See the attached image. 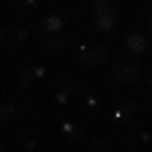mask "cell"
<instances>
[{
  "mask_svg": "<svg viewBox=\"0 0 152 152\" xmlns=\"http://www.w3.org/2000/svg\"><path fill=\"white\" fill-rule=\"evenodd\" d=\"M141 76H144V65L136 60V54L120 57V60L111 65V84L114 87H130V84H136Z\"/></svg>",
  "mask_w": 152,
  "mask_h": 152,
  "instance_id": "1",
  "label": "cell"
},
{
  "mask_svg": "<svg viewBox=\"0 0 152 152\" xmlns=\"http://www.w3.org/2000/svg\"><path fill=\"white\" fill-rule=\"evenodd\" d=\"M73 57L79 65H87V68H101L106 60H109V46L106 44H79L73 49Z\"/></svg>",
  "mask_w": 152,
  "mask_h": 152,
  "instance_id": "2",
  "label": "cell"
},
{
  "mask_svg": "<svg viewBox=\"0 0 152 152\" xmlns=\"http://www.w3.org/2000/svg\"><path fill=\"white\" fill-rule=\"evenodd\" d=\"M125 49H128V54H144L149 49V35H141L139 30H130L125 35Z\"/></svg>",
  "mask_w": 152,
  "mask_h": 152,
  "instance_id": "3",
  "label": "cell"
},
{
  "mask_svg": "<svg viewBox=\"0 0 152 152\" xmlns=\"http://www.w3.org/2000/svg\"><path fill=\"white\" fill-rule=\"evenodd\" d=\"M60 133H63V139H65L71 147H76V144L84 141V128H82L79 122H71V120L60 122Z\"/></svg>",
  "mask_w": 152,
  "mask_h": 152,
  "instance_id": "4",
  "label": "cell"
},
{
  "mask_svg": "<svg viewBox=\"0 0 152 152\" xmlns=\"http://www.w3.org/2000/svg\"><path fill=\"white\" fill-rule=\"evenodd\" d=\"M92 16H95V27H98L101 33H109V30H114V25H117V19H120V8L114 6V8H109V11L92 14Z\"/></svg>",
  "mask_w": 152,
  "mask_h": 152,
  "instance_id": "5",
  "label": "cell"
},
{
  "mask_svg": "<svg viewBox=\"0 0 152 152\" xmlns=\"http://www.w3.org/2000/svg\"><path fill=\"white\" fill-rule=\"evenodd\" d=\"M63 30H65V16L63 14H49V16H44V22H41V33L44 35L63 33Z\"/></svg>",
  "mask_w": 152,
  "mask_h": 152,
  "instance_id": "6",
  "label": "cell"
},
{
  "mask_svg": "<svg viewBox=\"0 0 152 152\" xmlns=\"http://www.w3.org/2000/svg\"><path fill=\"white\" fill-rule=\"evenodd\" d=\"M65 44H68L65 30H63V33H52V35L46 38V44H44V52H46V54H57V52L65 49Z\"/></svg>",
  "mask_w": 152,
  "mask_h": 152,
  "instance_id": "7",
  "label": "cell"
},
{
  "mask_svg": "<svg viewBox=\"0 0 152 152\" xmlns=\"http://www.w3.org/2000/svg\"><path fill=\"white\" fill-rule=\"evenodd\" d=\"M38 82V76H35V71H33V65L30 68H25V71H19L16 73V87L22 90V92H27V90H33V84Z\"/></svg>",
  "mask_w": 152,
  "mask_h": 152,
  "instance_id": "8",
  "label": "cell"
},
{
  "mask_svg": "<svg viewBox=\"0 0 152 152\" xmlns=\"http://www.w3.org/2000/svg\"><path fill=\"white\" fill-rule=\"evenodd\" d=\"M22 106L19 103H14V101H8V103H0V117H3L6 122H11V120H16V117H22Z\"/></svg>",
  "mask_w": 152,
  "mask_h": 152,
  "instance_id": "9",
  "label": "cell"
},
{
  "mask_svg": "<svg viewBox=\"0 0 152 152\" xmlns=\"http://www.w3.org/2000/svg\"><path fill=\"white\" fill-rule=\"evenodd\" d=\"M19 144H22L27 152H35L38 149V136L33 130H19Z\"/></svg>",
  "mask_w": 152,
  "mask_h": 152,
  "instance_id": "10",
  "label": "cell"
},
{
  "mask_svg": "<svg viewBox=\"0 0 152 152\" xmlns=\"http://www.w3.org/2000/svg\"><path fill=\"white\" fill-rule=\"evenodd\" d=\"M114 144H111V139H106V136H92L90 141H87V149L90 152H98V149H111Z\"/></svg>",
  "mask_w": 152,
  "mask_h": 152,
  "instance_id": "11",
  "label": "cell"
},
{
  "mask_svg": "<svg viewBox=\"0 0 152 152\" xmlns=\"http://www.w3.org/2000/svg\"><path fill=\"white\" fill-rule=\"evenodd\" d=\"M52 90H71L73 92V79L71 76H57V79H52Z\"/></svg>",
  "mask_w": 152,
  "mask_h": 152,
  "instance_id": "12",
  "label": "cell"
},
{
  "mask_svg": "<svg viewBox=\"0 0 152 152\" xmlns=\"http://www.w3.org/2000/svg\"><path fill=\"white\" fill-rule=\"evenodd\" d=\"M14 38H16V44H27L30 41V30L25 25H16L14 27Z\"/></svg>",
  "mask_w": 152,
  "mask_h": 152,
  "instance_id": "13",
  "label": "cell"
},
{
  "mask_svg": "<svg viewBox=\"0 0 152 152\" xmlns=\"http://www.w3.org/2000/svg\"><path fill=\"white\" fill-rule=\"evenodd\" d=\"M109 8H114L111 0H92V3H90V11L92 14H101V11H109Z\"/></svg>",
  "mask_w": 152,
  "mask_h": 152,
  "instance_id": "14",
  "label": "cell"
},
{
  "mask_svg": "<svg viewBox=\"0 0 152 152\" xmlns=\"http://www.w3.org/2000/svg\"><path fill=\"white\" fill-rule=\"evenodd\" d=\"M71 101V90H54V103L57 106H65Z\"/></svg>",
  "mask_w": 152,
  "mask_h": 152,
  "instance_id": "15",
  "label": "cell"
},
{
  "mask_svg": "<svg viewBox=\"0 0 152 152\" xmlns=\"http://www.w3.org/2000/svg\"><path fill=\"white\" fill-rule=\"evenodd\" d=\"M139 103H141V98H128V101H122L120 106H122L125 111H130V114H136V109H139Z\"/></svg>",
  "mask_w": 152,
  "mask_h": 152,
  "instance_id": "16",
  "label": "cell"
},
{
  "mask_svg": "<svg viewBox=\"0 0 152 152\" xmlns=\"http://www.w3.org/2000/svg\"><path fill=\"white\" fill-rule=\"evenodd\" d=\"M84 103H87V109L95 111V114L101 111V101H98V95H87V101H84Z\"/></svg>",
  "mask_w": 152,
  "mask_h": 152,
  "instance_id": "17",
  "label": "cell"
},
{
  "mask_svg": "<svg viewBox=\"0 0 152 152\" xmlns=\"http://www.w3.org/2000/svg\"><path fill=\"white\" fill-rule=\"evenodd\" d=\"M139 141H141L144 147H149V144H152V133H149V130H139Z\"/></svg>",
  "mask_w": 152,
  "mask_h": 152,
  "instance_id": "18",
  "label": "cell"
},
{
  "mask_svg": "<svg viewBox=\"0 0 152 152\" xmlns=\"http://www.w3.org/2000/svg\"><path fill=\"white\" fill-rule=\"evenodd\" d=\"M33 71H35L38 79H46V68H44V65H33Z\"/></svg>",
  "mask_w": 152,
  "mask_h": 152,
  "instance_id": "19",
  "label": "cell"
},
{
  "mask_svg": "<svg viewBox=\"0 0 152 152\" xmlns=\"http://www.w3.org/2000/svg\"><path fill=\"white\" fill-rule=\"evenodd\" d=\"M147 35H149V38H152V14H149V16H147Z\"/></svg>",
  "mask_w": 152,
  "mask_h": 152,
  "instance_id": "20",
  "label": "cell"
},
{
  "mask_svg": "<svg viewBox=\"0 0 152 152\" xmlns=\"http://www.w3.org/2000/svg\"><path fill=\"white\" fill-rule=\"evenodd\" d=\"M22 3H25V6H30V8H35V6H38V0H22Z\"/></svg>",
  "mask_w": 152,
  "mask_h": 152,
  "instance_id": "21",
  "label": "cell"
},
{
  "mask_svg": "<svg viewBox=\"0 0 152 152\" xmlns=\"http://www.w3.org/2000/svg\"><path fill=\"white\" fill-rule=\"evenodd\" d=\"M3 41H6V30L0 27V46H3Z\"/></svg>",
  "mask_w": 152,
  "mask_h": 152,
  "instance_id": "22",
  "label": "cell"
},
{
  "mask_svg": "<svg viewBox=\"0 0 152 152\" xmlns=\"http://www.w3.org/2000/svg\"><path fill=\"white\" fill-rule=\"evenodd\" d=\"M147 87H149V90H152V73H149V79H147Z\"/></svg>",
  "mask_w": 152,
  "mask_h": 152,
  "instance_id": "23",
  "label": "cell"
},
{
  "mask_svg": "<svg viewBox=\"0 0 152 152\" xmlns=\"http://www.w3.org/2000/svg\"><path fill=\"white\" fill-rule=\"evenodd\" d=\"M3 149H6V141H3V139H0V152H3Z\"/></svg>",
  "mask_w": 152,
  "mask_h": 152,
  "instance_id": "24",
  "label": "cell"
},
{
  "mask_svg": "<svg viewBox=\"0 0 152 152\" xmlns=\"http://www.w3.org/2000/svg\"><path fill=\"white\" fill-rule=\"evenodd\" d=\"M3 122H6V120H3V117H0V128H3Z\"/></svg>",
  "mask_w": 152,
  "mask_h": 152,
  "instance_id": "25",
  "label": "cell"
},
{
  "mask_svg": "<svg viewBox=\"0 0 152 152\" xmlns=\"http://www.w3.org/2000/svg\"><path fill=\"white\" fill-rule=\"evenodd\" d=\"M133 3H144V0H133Z\"/></svg>",
  "mask_w": 152,
  "mask_h": 152,
  "instance_id": "26",
  "label": "cell"
}]
</instances>
